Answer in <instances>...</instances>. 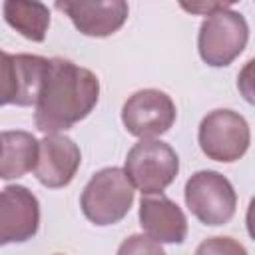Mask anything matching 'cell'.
<instances>
[{
  "instance_id": "cell-1",
  "label": "cell",
  "mask_w": 255,
  "mask_h": 255,
  "mask_svg": "<svg viewBox=\"0 0 255 255\" xmlns=\"http://www.w3.org/2000/svg\"><path fill=\"white\" fill-rule=\"evenodd\" d=\"M100 100L98 76L66 58H50L36 100L34 122L40 131L58 133L86 120Z\"/></svg>"
},
{
  "instance_id": "cell-2",
  "label": "cell",
  "mask_w": 255,
  "mask_h": 255,
  "mask_svg": "<svg viewBox=\"0 0 255 255\" xmlns=\"http://www.w3.org/2000/svg\"><path fill=\"white\" fill-rule=\"evenodd\" d=\"M247 40L249 24L245 16L231 10V4H219L205 14L199 26L197 50L207 66L225 68L245 50Z\"/></svg>"
},
{
  "instance_id": "cell-3",
  "label": "cell",
  "mask_w": 255,
  "mask_h": 255,
  "mask_svg": "<svg viewBox=\"0 0 255 255\" xmlns=\"http://www.w3.org/2000/svg\"><path fill=\"white\" fill-rule=\"evenodd\" d=\"M133 185L122 167H104L96 171L86 183L80 207L86 219L94 225L106 227L120 223L133 205Z\"/></svg>"
},
{
  "instance_id": "cell-4",
  "label": "cell",
  "mask_w": 255,
  "mask_h": 255,
  "mask_svg": "<svg viewBox=\"0 0 255 255\" xmlns=\"http://www.w3.org/2000/svg\"><path fill=\"white\" fill-rule=\"evenodd\" d=\"M179 171L175 149L161 139H139L126 155L124 173L141 195L161 193L173 183Z\"/></svg>"
},
{
  "instance_id": "cell-5",
  "label": "cell",
  "mask_w": 255,
  "mask_h": 255,
  "mask_svg": "<svg viewBox=\"0 0 255 255\" xmlns=\"http://www.w3.org/2000/svg\"><path fill=\"white\" fill-rule=\"evenodd\" d=\"M185 205L203 225L217 227L231 221L237 207V193L231 181L213 169L195 171L183 189Z\"/></svg>"
},
{
  "instance_id": "cell-6",
  "label": "cell",
  "mask_w": 255,
  "mask_h": 255,
  "mask_svg": "<svg viewBox=\"0 0 255 255\" xmlns=\"http://www.w3.org/2000/svg\"><path fill=\"white\" fill-rule=\"evenodd\" d=\"M197 141L209 159L231 163L247 153L251 143V129L239 112L219 108L201 120Z\"/></svg>"
},
{
  "instance_id": "cell-7",
  "label": "cell",
  "mask_w": 255,
  "mask_h": 255,
  "mask_svg": "<svg viewBox=\"0 0 255 255\" xmlns=\"http://www.w3.org/2000/svg\"><path fill=\"white\" fill-rule=\"evenodd\" d=\"M48 60L36 54H8L0 50V108L36 106Z\"/></svg>"
},
{
  "instance_id": "cell-8",
  "label": "cell",
  "mask_w": 255,
  "mask_h": 255,
  "mask_svg": "<svg viewBox=\"0 0 255 255\" xmlns=\"http://www.w3.org/2000/svg\"><path fill=\"white\" fill-rule=\"evenodd\" d=\"M177 110L173 100L155 88L133 92L122 108V124L128 133L139 139H153L163 135L175 124Z\"/></svg>"
},
{
  "instance_id": "cell-9",
  "label": "cell",
  "mask_w": 255,
  "mask_h": 255,
  "mask_svg": "<svg viewBox=\"0 0 255 255\" xmlns=\"http://www.w3.org/2000/svg\"><path fill=\"white\" fill-rule=\"evenodd\" d=\"M40 229V201L26 185L0 189V247L30 241Z\"/></svg>"
},
{
  "instance_id": "cell-10",
  "label": "cell",
  "mask_w": 255,
  "mask_h": 255,
  "mask_svg": "<svg viewBox=\"0 0 255 255\" xmlns=\"http://www.w3.org/2000/svg\"><path fill=\"white\" fill-rule=\"evenodd\" d=\"M54 6L72 20L80 34L90 38L116 34L129 14V6L124 0H58Z\"/></svg>"
},
{
  "instance_id": "cell-11",
  "label": "cell",
  "mask_w": 255,
  "mask_h": 255,
  "mask_svg": "<svg viewBox=\"0 0 255 255\" xmlns=\"http://www.w3.org/2000/svg\"><path fill=\"white\" fill-rule=\"evenodd\" d=\"M82 163L78 143L62 133H48L38 147V159L34 165L36 179L50 189H60L72 183Z\"/></svg>"
},
{
  "instance_id": "cell-12",
  "label": "cell",
  "mask_w": 255,
  "mask_h": 255,
  "mask_svg": "<svg viewBox=\"0 0 255 255\" xmlns=\"http://www.w3.org/2000/svg\"><path fill=\"white\" fill-rule=\"evenodd\" d=\"M139 225L143 233L157 243L181 245L187 237V217L181 207L163 193L141 195Z\"/></svg>"
},
{
  "instance_id": "cell-13",
  "label": "cell",
  "mask_w": 255,
  "mask_h": 255,
  "mask_svg": "<svg viewBox=\"0 0 255 255\" xmlns=\"http://www.w3.org/2000/svg\"><path fill=\"white\" fill-rule=\"evenodd\" d=\"M2 155H0V179H18L34 169L38 159L40 141L22 129L2 131Z\"/></svg>"
},
{
  "instance_id": "cell-14",
  "label": "cell",
  "mask_w": 255,
  "mask_h": 255,
  "mask_svg": "<svg viewBox=\"0 0 255 255\" xmlns=\"http://www.w3.org/2000/svg\"><path fill=\"white\" fill-rule=\"evenodd\" d=\"M2 12L6 24L26 40L44 42L50 28V10L46 4L36 0H6L2 4Z\"/></svg>"
},
{
  "instance_id": "cell-15",
  "label": "cell",
  "mask_w": 255,
  "mask_h": 255,
  "mask_svg": "<svg viewBox=\"0 0 255 255\" xmlns=\"http://www.w3.org/2000/svg\"><path fill=\"white\" fill-rule=\"evenodd\" d=\"M195 255H249L247 249L233 237H207L195 249Z\"/></svg>"
},
{
  "instance_id": "cell-16",
  "label": "cell",
  "mask_w": 255,
  "mask_h": 255,
  "mask_svg": "<svg viewBox=\"0 0 255 255\" xmlns=\"http://www.w3.org/2000/svg\"><path fill=\"white\" fill-rule=\"evenodd\" d=\"M116 255H165L161 243L149 239L147 235H129L126 237L120 247H118V253Z\"/></svg>"
},
{
  "instance_id": "cell-17",
  "label": "cell",
  "mask_w": 255,
  "mask_h": 255,
  "mask_svg": "<svg viewBox=\"0 0 255 255\" xmlns=\"http://www.w3.org/2000/svg\"><path fill=\"white\" fill-rule=\"evenodd\" d=\"M0 155H2V135H0Z\"/></svg>"
},
{
  "instance_id": "cell-18",
  "label": "cell",
  "mask_w": 255,
  "mask_h": 255,
  "mask_svg": "<svg viewBox=\"0 0 255 255\" xmlns=\"http://www.w3.org/2000/svg\"><path fill=\"white\" fill-rule=\"evenodd\" d=\"M56 255H60V253H56Z\"/></svg>"
}]
</instances>
